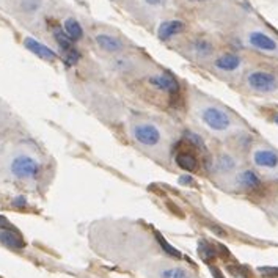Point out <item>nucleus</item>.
<instances>
[{"label": "nucleus", "instance_id": "nucleus-9", "mask_svg": "<svg viewBox=\"0 0 278 278\" xmlns=\"http://www.w3.org/2000/svg\"><path fill=\"white\" fill-rule=\"evenodd\" d=\"M242 66V58L233 54V52H227V54H222L214 60V68L220 73H236Z\"/></svg>", "mask_w": 278, "mask_h": 278}, {"label": "nucleus", "instance_id": "nucleus-3", "mask_svg": "<svg viewBox=\"0 0 278 278\" xmlns=\"http://www.w3.org/2000/svg\"><path fill=\"white\" fill-rule=\"evenodd\" d=\"M245 84L250 90L261 95H269L278 90V77L270 71L253 70L245 76Z\"/></svg>", "mask_w": 278, "mask_h": 278}, {"label": "nucleus", "instance_id": "nucleus-8", "mask_svg": "<svg viewBox=\"0 0 278 278\" xmlns=\"http://www.w3.org/2000/svg\"><path fill=\"white\" fill-rule=\"evenodd\" d=\"M148 82L156 88V90H161V91H165L168 95H178L181 87H179V82L178 79L170 74L167 71H162V73H157L154 76H151L148 79Z\"/></svg>", "mask_w": 278, "mask_h": 278}, {"label": "nucleus", "instance_id": "nucleus-27", "mask_svg": "<svg viewBox=\"0 0 278 278\" xmlns=\"http://www.w3.org/2000/svg\"><path fill=\"white\" fill-rule=\"evenodd\" d=\"M148 5H151V7H162V5H165L167 4V0H145Z\"/></svg>", "mask_w": 278, "mask_h": 278}, {"label": "nucleus", "instance_id": "nucleus-23", "mask_svg": "<svg viewBox=\"0 0 278 278\" xmlns=\"http://www.w3.org/2000/svg\"><path fill=\"white\" fill-rule=\"evenodd\" d=\"M13 206H16V207H25L27 206V200H25V196H16L15 200H13Z\"/></svg>", "mask_w": 278, "mask_h": 278}, {"label": "nucleus", "instance_id": "nucleus-28", "mask_svg": "<svg viewBox=\"0 0 278 278\" xmlns=\"http://www.w3.org/2000/svg\"><path fill=\"white\" fill-rule=\"evenodd\" d=\"M209 270H211V273L214 275V278H225V276L222 275V272H220L216 266H209Z\"/></svg>", "mask_w": 278, "mask_h": 278}, {"label": "nucleus", "instance_id": "nucleus-25", "mask_svg": "<svg viewBox=\"0 0 278 278\" xmlns=\"http://www.w3.org/2000/svg\"><path fill=\"white\" fill-rule=\"evenodd\" d=\"M259 273L272 276V275H276L278 273V269H275V267H259Z\"/></svg>", "mask_w": 278, "mask_h": 278}, {"label": "nucleus", "instance_id": "nucleus-1", "mask_svg": "<svg viewBox=\"0 0 278 278\" xmlns=\"http://www.w3.org/2000/svg\"><path fill=\"white\" fill-rule=\"evenodd\" d=\"M200 116L201 123L213 132L217 134H223V132H228L234 126V120L228 110H225L223 107L217 104H206L204 107L200 109Z\"/></svg>", "mask_w": 278, "mask_h": 278}, {"label": "nucleus", "instance_id": "nucleus-18", "mask_svg": "<svg viewBox=\"0 0 278 278\" xmlns=\"http://www.w3.org/2000/svg\"><path fill=\"white\" fill-rule=\"evenodd\" d=\"M63 30L66 32V35H68L73 41H79L82 36H84V29L82 25L79 24V21H76L74 18H70L66 19L64 24H63Z\"/></svg>", "mask_w": 278, "mask_h": 278}, {"label": "nucleus", "instance_id": "nucleus-17", "mask_svg": "<svg viewBox=\"0 0 278 278\" xmlns=\"http://www.w3.org/2000/svg\"><path fill=\"white\" fill-rule=\"evenodd\" d=\"M216 168L220 171V173H230V171L237 168V159L228 153L220 154L216 161Z\"/></svg>", "mask_w": 278, "mask_h": 278}, {"label": "nucleus", "instance_id": "nucleus-7", "mask_svg": "<svg viewBox=\"0 0 278 278\" xmlns=\"http://www.w3.org/2000/svg\"><path fill=\"white\" fill-rule=\"evenodd\" d=\"M248 44L253 47V49L259 50V52H264V54H276V52H278L276 39L272 38L267 33L261 32V30L250 32V35H248Z\"/></svg>", "mask_w": 278, "mask_h": 278}, {"label": "nucleus", "instance_id": "nucleus-5", "mask_svg": "<svg viewBox=\"0 0 278 278\" xmlns=\"http://www.w3.org/2000/svg\"><path fill=\"white\" fill-rule=\"evenodd\" d=\"M251 161L253 164L266 171L278 170V153L269 147H258L251 153Z\"/></svg>", "mask_w": 278, "mask_h": 278}, {"label": "nucleus", "instance_id": "nucleus-2", "mask_svg": "<svg viewBox=\"0 0 278 278\" xmlns=\"http://www.w3.org/2000/svg\"><path fill=\"white\" fill-rule=\"evenodd\" d=\"M130 134L132 138L145 148H156L162 142V130L150 121H138L132 124Z\"/></svg>", "mask_w": 278, "mask_h": 278}, {"label": "nucleus", "instance_id": "nucleus-20", "mask_svg": "<svg viewBox=\"0 0 278 278\" xmlns=\"http://www.w3.org/2000/svg\"><path fill=\"white\" fill-rule=\"evenodd\" d=\"M198 253H200V256L206 261V262H211V261H214L216 259V250L214 247L207 244L206 241H200L198 242Z\"/></svg>", "mask_w": 278, "mask_h": 278}, {"label": "nucleus", "instance_id": "nucleus-6", "mask_svg": "<svg viewBox=\"0 0 278 278\" xmlns=\"http://www.w3.org/2000/svg\"><path fill=\"white\" fill-rule=\"evenodd\" d=\"M54 38H55V41L60 47V50L63 52V60L66 64H76L79 61V58H81V54H79V50L74 47V41L73 39L66 35L64 30L61 29H55L54 30Z\"/></svg>", "mask_w": 278, "mask_h": 278}, {"label": "nucleus", "instance_id": "nucleus-15", "mask_svg": "<svg viewBox=\"0 0 278 278\" xmlns=\"http://www.w3.org/2000/svg\"><path fill=\"white\" fill-rule=\"evenodd\" d=\"M236 184L242 189H255L259 185V176L253 170H242L236 175Z\"/></svg>", "mask_w": 278, "mask_h": 278}, {"label": "nucleus", "instance_id": "nucleus-14", "mask_svg": "<svg viewBox=\"0 0 278 278\" xmlns=\"http://www.w3.org/2000/svg\"><path fill=\"white\" fill-rule=\"evenodd\" d=\"M175 162L185 171H195L198 168V159L187 150H178L175 154Z\"/></svg>", "mask_w": 278, "mask_h": 278}, {"label": "nucleus", "instance_id": "nucleus-10", "mask_svg": "<svg viewBox=\"0 0 278 278\" xmlns=\"http://www.w3.org/2000/svg\"><path fill=\"white\" fill-rule=\"evenodd\" d=\"M24 46L27 47L32 52V54H35L36 57L43 58L46 61H54L57 58V54H55L54 50H52L50 47H47L46 44L36 41V39L32 38V36H27V38L24 39Z\"/></svg>", "mask_w": 278, "mask_h": 278}, {"label": "nucleus", "instance_id": "nucleus-12", "mask_svg": "<svg viewBox=\"0 0 278 278\" xmlns=\"http://www.w3.org/2000/svg\"><path fill=\"white\" fill-rule=\"evenodd\" d=\"M95 43L102 49L104 52H109V54H118V52L123 50V41L118 39L116 36L107 35V33H99L95 36Z\"/></svg>", "mask_w": 278, "mask_h": 278}, {"label": "nucleus", "instance_id": "nucleus-24", "mask_svg": "<svg viewBox=\"0 0 278 278\" xmlns=\"http://www.w3.org/2000/svg\"><path fill=\"white\" fill-rule=\"evenodd\" d=\"M0 230H13V225L4 216H0Z\"/></svg>", "mask_w": 278, "mask_h": 278}, {"label": "nucleus", "instance_id": "nucleus-19", "mask_svg": "<svg viewBox=\"0 0 278 278\" xmlns=\"http://www.w3.org/2000/svg\"><path fill=\"white\" fill-rule=\"evenodd\" d=\"M159 278H190V273L184 267L173 266V267H165L159 272Z\"/></svg>", "mask_w": 278, "mask_h": 278}, {"label": "nucleus", "instance_id": "nucleus-21", "mask_svg": "<svg viewBox=\"0 0 278 278\" xmlns=\"http://www.w3.org/2000/svg\"><path fill=\"white\" fill-rule=\"evenodd\" d=\"M43 5V0H19V8L25 15H35Z\"/></svg>", "mask_w": 278, "mask_h": 278}, {"label": "nucleus", "instance_id": "nucleus-26", "mask_svg": "<svg viewBox=\"0 0 278 278\" xmlns=\"http://www.w3.org/2000/svg\"><path fill=\"white\" fill-rule=\"evenodd\" d=\"M179 184H182V185H192L193 184V178L190 175H182V176H179Z\"/></svg>", "mask_w": 278, "mask_h": 278}, {"label": "nucleus", "instance_id": "nucleus-16", "mask_svg": "<svg viewBox=\"0 0 278 278\" xmlns=\"http://www.w3.org/2000/svg\"><path fill=\"white\" fill-rule=\"evenodd\" d=\"M190 50L198 58H207L214 52V46L206 38H195L190 44Z\"/></svg>", "mask_w": 278, "mask_h": 278}, {"label": "nucleus", "instance_id": "nucleus-13", "mask_svg": "<svg viewBox=\"0 0 278 278\" xmlns=\"http://www.w3.org/2000/svg\"><path fill=\"white\" fill-rule=\"evenodd\" d=\"M0 244L11 250H22L25 247V242L22 236L13 228V230H0Z\"/></svg>", "mask_w": 278, "mask_h": 278}, {"label": "nucleus", "instance_id": "nucleus-30", "mask_svg": "<svg viewBox=\"0 0 278 278\" xmlns=\"http://www.w3.org/2000/svg\"><path fill=\"white\" fill-rule=\"evenodd\" d=\"M192 2H204V0H192Z\"/></svg>", "mask_w": 278, "mask_h": 278}, {"label": "nucleus", "instance_id": "nucleus-22", "mask_svg": "<svg viewBox=\"0 0 278 278\" xmlns=\"http://www.w3.org/2000/svg\"><path fill=\"white\" fill-rule=\"evenodd\" d=\"M156 239H157V242H159V245L162 247V250L165 251L167 255H170V256H173V258H181L182 255L179 253V251L173 247V245H170L165 239H164V236H161V234H156Z\"/></svg>", "mask_w": 278, "mask_h": 278}, {"label": "nucleus", "instance_id": "nucleus-4", "mask_svg": "<svg viewBox=\"0 0 278 278\" xmlns=\"http://www.w3.org/2000/svg\"><path fill=\"white\" fill-rule=\"evenodd\" d=\"M41 165L30 154H18L11 159L10 171L18 179H33L39 175Z\"/></svg>", "mask_w": 278, "mask_h": 278}, {"label": "nucleus", "instance_id": "nucleus-29", "mask_svg": "<svg viewBox=\"0 0 278 278\" xmlns=\"http://www.w3.org/2000/svg\"><path fill=\"white\" fill-rule=\"evenodd\" d=\"M272 120H273V123H275V124H278V113H275V115H273Z\"/></svg>", "mask_w": 278, "mask_h": 278}, {"label": "nucleus", "instance_id": "nucleus-11", "mask_svg": "<svg viewBox=\"0 0 278 278\" xmlns=\"http://www.w3.org/2000/svg\"><path fill=\"white\" fill-rule=\"evenodd\" d=\"M184 29H185V24L179 19L165 21L157 27V36L161 41H168V39H171L173 36L179 35Z\"/></svg>", "mask_w": 278, "mask_h": 278}]
</instances>
